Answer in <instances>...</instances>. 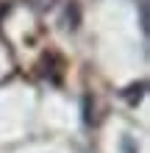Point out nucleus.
I'll list each match as a JSON object with an SVG mask.
<instances>
[{"instance_id":"2","label":"nucleus","mask_w":150,"mask_h":153,"mask_svg":"<svg viewBox=\"0 0 150 153\" xmlns=\"http://www.w3.org/2000/svg\"><path fill=\"white\" fill-rule=\"evenodd\" d=\"M28 3L36 8V11H45V8H50L53 3H56V0H28Z\"/></svg>"},{"instance_id":"3","label":"nucleus","mask_w":150,"mask_h":153,"mask_svg":"<svg viewBox=\"0 0 150 153\" xmlns=\"http://www.w3.org/2000/svg\"><path fill=\"white\" fill-rule=\"evenodd\" d=\"M139 8H142V28L147 31V6L142 3V6H139Z\"/></svg>"},{"instance_id":"1","label":"nucleus","mask_w":150,"mask_h":153,"mask_svg":"<svg viewBox=\"0 0 150 153\" xmlns=\"http://www.w3.org/2000/svg\"><path fill=\"white\" fill-rule=\"evenodd\" d=\"M67 22H69V28H78V6L75 3L67 6Z\"/></svg>"}]
</instances>
